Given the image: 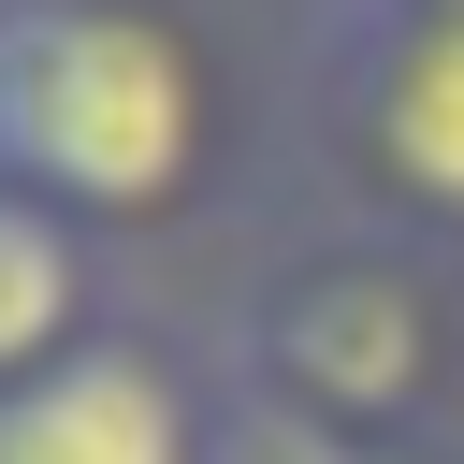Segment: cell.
Returning <instances> with one entry per match:
<instances>
[{"label":"cell","instance_id":"obj_4","mask_svg":"<svg viewBox=\"0 0 464 464\" xmlns=\"http://www.w3.org/2000/svg\"><path fill=\"white\" fill-rule=\"evenodd\" d=\"M232 450V362L218 334H174L116 304L72 362L0 392V464H218Z\"/></svg>","mask_w":464,"mask_h":464},{"label":"cell","instance_id":"obj_5","mask_svg":"<svg viewBox=\"0 0 464 464\" xmlns=\"http://www.w3.org/2000/svg\"><path fill=\"white\" fill-rule=\"evenodd\" d=\"M116 276H130L116 246H87L72 218H44V203L0 188V392H29L44 362H72V348L130 304Z\"/></svg>","mask_w":464,"mask_h":464},{"label":"cell","instance_id":"obj_1","mask_svg":"<svg viewBox=\"0 0 464 464\" xmlns=\"http://www.w3.org/2000/svg\"><path fill=\"white\" fill-rule=\"evenodd\" d=\"M0 188L116 261L188 246L246 188V102L188 0H0Z\"/></svg>","mask_w":464,"mask_h":464},{"label":"cell","instance_id":"obj_3","mask_svg":"<svg viewBox=\"0 0 464 464\" xmlns=\"http://www.w3.org/2000/svg\"><path fill=\"white\" fill-rule=\"evenodd\" d=\"M290 174L319 218L420 232L464 261V0H304Z\"/></svg>","mask_w":464,"mask_h":464},{"label":"cell","instance_id":"obj_6","mask_svg":"<svg viewBox=\"0 0 464 464\" xmlns=\"http://www.w3.org/2000/svg\"><path fill=\"white\" fill-rule=\"evenodd\" d=\"M218 464H464V435H319V420H276L232 392V450Z\"/></svg>","mask_w":464,"mask_h":464},{"label":"cell","instance_id":"obj_2","mask_svg":"<svg viewBox=\"0 0 464 464\" xmlns=\"http://www.w3.org/2000/svg\"><path fill=\"white\" fill-rule=\"evenodd\" d=\"M218 362L246 406L319 435H464V261L304 203L232 261Z\"/></svg>","mask_w":464,"mask_h":464}]
</instances>
